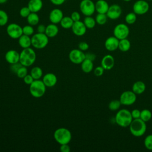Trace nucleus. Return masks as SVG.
I'll list each match as a JSON object with an SVG mask.
<instances>
[{
  "instance_id": "423d86ee",
  "label": "nucleus",
  "mask_w": 152,
  "mask_h": 152,
  "mask_svg": "<svg viewBox=\"0 0 152 152\" xmlns=\"http://www.w3.org/2000/svg\"><path fill=\"white\" fill-rule=\"evenodd\" d=\"M31 46L37 49H42L46 47L49 43V37L45 33H37L31 37Z\"/></svg>"
},
{
  "instance_id": "37998d69",
  "label": "nucleus",
  "mask_w": 152,
  "mask_h": 152,
  "mask_svg": "<svg viewBox=\"0 0 152 152\" xmlns=\"http://www.w3.org/2000/svg\"><path fill=\"white\" fill-rule=\"evenodd\" d=\"M71 18H72V20L74 21V22L75 21H78L80 20L81 18V15L78 12V11H74L71 13Z\"/></svg>"
},
{
  "instance_id": "3c124183",
  "label": "nucleus",
  "mask_w": 152,
  "mask_h": 152,
  "mask_svg": "<svg viewBox=\"0 0 152 152\" xmlns=\"http://www.w3.org/2000/svg\"><path fill=\"white\" fill-rule=\"evenodd\" d=\"M8 0H0V4H5L7 2Z\"/></svg>"
},
{
  "instance_id": "6e6552de",
  "label": "nucleus",
  "mask_w": 152,
  "mask_h": 152,
  "mask_svg": "<svg viewBox=\"0 0 152 152\" xmlns=\"http://www.w3.org/2000/svg\"><path fill=\"white\" fill-rule=\"evenodd\" d=\"M7 33L13 39H18L23 33V27L17 23H10L7 27Z\"/></svg>"
},
{
  "instance_id": "f03ea898",
  "label": "nucleus",
  "mask_w": 152,
  "mask_h": 152,
  "mask_svg": "<svg viewBox=\"0 0 152 152\" xmlns=\"http://www.w3.org/2000/svg\"><path fill=\"white\" fill-rule=\"evenodd\" d=\"M115 120L118 125L126 128L129 126L133 118L130 111L126 109H122L117 112L115 117Z\"/></svg>"
},
{
  "instance_id": "864d4df0",
  "label": "nucleus",
  "mask_w": 152,
  "mask_h": 152,
  "mask_svg": "<svg viewBox=\"0 0 152 152\" xmlns=\"http://www.w3.org/2000/svg\"><path fill=\"white\" fill-rule=\"evenodd\" d=\"M146 1H151L152 0H146Z\"/></svg>"
},
{
  "instance_id": "a211bd4d",
  "label": "nucleus",
  "mask_w": 152,
  "mask_h": 152,
  "mask_svg": "<svg viewBox=\"0 0 152 152\" xmlns=\"http://www.w3.org/2000/svg\"><path fill=\"white\" fill-rule=\"evenodd\" d=\"M42 80L46 87H53L56 84L58 78L55 74L53 73L49 72L43 75Z\"/></svg>"
},
{
  "instance_id": "09e8293b",
  "label": "nucleus",
  "mask_w": 152,
  "mask_h": 152,
  "mask_svg": "<svg viewBox=\"0 0 152 152\" xmlns=\"http://www.w3.org/2000/svg\"><path fill=\"white\" fill-rule=\"evenodd\" d=\"M65 1L66 0H50V2L56 6H59L64 4Z\"/></svg>"
},
{
  "instance_id": "2f4dec72",
  "label": "nucleus",
  "mask_w": 152,
  "mask_h": 152,
  "mask_svg": "<svg viewBox=\"0 0 152 152\" xmlns=\"http://www.w3.org/2000/svg\"><path fill=\"white\" fill-rule=\"evenodd\" d=\"M137 14L134 12H131L128 13L125 17V20L128 24H133L137 20Z\"/></svg>"
},
{
  "instance_id": "6ab92c4d",
  "label": "nucleus",
  "mask_w": 152,
  "mask_h": 152,
  "mask_svg": "<svg viewBox=\"0 0 152 152\" xmlns=\"http://www.w3.org/2000/svg\"><path fill=\"white\" fill-rule=\"evenodd\" d=\"M115 65V59L111 55H106L101 61V66L104 70H110Z\"/></svg>"
},
{
  "instance_id": "39448f33",
  "label": "nucleus",
  "mask_w": 152,
  "mask_h": 152,
  "mask_svg": "<svg viewBox=\"0 0 152 152\" xmlns=\"http://www.w3.org/2000/svg\"><path fill=\"white\" fill-rule=\"evenodd\" d=\"M29 86L30 93L33 97L35 98H40L45 94L46 86L40 79L34 80Z\"/></svg>"
},
{
  "instance_id": "a19ab883",
  "label": "nucleus",
  "mask_w": 152,
  "mask_h": 152,
  "mask_svg": "<svg viewBox=\"0 0 152 152\" xmlns=\"http://www.w3.org/2000/svg\"><path fill=\"white\" fill-rule=\"evenodd\" d=\"M104 69L102 66H98L94 69V74L97 77L102 76L104 73Z\"/></svg>"
},
{
  "instance_id": "f257e3e1",
  "label": "nucleus",
  "mask_w": 152,
  "mask_h": 152,
  "mask_svg": "<svg viewBox=\"0 0 152 152\" xmlns=\"http://www.w3.org/2000/svg\"><path fill=\"white\" fill-rule=\"evenodd\" d=\"M36 59V53L31 48L23 49L20 53V62L23 66L28 67L31 66Z\"/></svg>"
},
{
  "instance_id": "aec40b11",
  "label": "nucleus",
  "mask_w": 152,
  "mask_h": 152,
  "mask_svg": "<svg viewBox=\"0 0 152 152\" xmlns=\"http://www.w3.org/2000/svg\"><path fill=\"white\" fill-rule=\"evenodd\" d=\"M43 4L42 0H29L27 7L32 12L37 13L39 12L42 7Z\"/></svg>"
},
{
  "instance_id": "e433bc0d",
  "label": "nucleus",
  "mask_w": 152,
  "mask_h": 152,
  "mask_svg": "<svg viewBox=\"0 0 152 152\" xmlns=\"http://www.w3.org/2000/svg\"><path fill=\"white\" fill-rule=\"evenodd\" d=\"M144 144L147 149L152 150V134H150L145 138L144 140Z\"/></svg>"
},
{
  "instance_id": "ea45409f",
  "label": "nucleus",
  "mask_w": 152,
  "mask_h": 152,
  "mask_svg": "<svg viewBox=\"0 0 152 152\" xmlns=\"http://www.w3.org/2000/svg\"><path fill=\"white\" fill-rule=\"evenodd\" d=\"M23 65L21 64V63L17 62V63H15L13 64H11L10 67V69L11 71V72L14 73V74H17V71H18V69L22 66Z\"/></svg>"
},
{
  "instance_id": "7ed1b4c3",
  "label": "nucleus",
  "mask_w": 152,
  "mask_h": 152,
  "mask_svg": "<svg viewBox=\"0 0 152 152\" xmlns=\"http://www.w3.org/2000/svg\"><path fill=\"white\" fill-rule=\"evenodd\" d=\"M131 134L137 137L143 135L147 130V125L145 122L140 118L133 119L129 126Z\"/></svg>"
},
{
  "instance_id": "473e14b6",
  "label": "nucleus",
  "mask_w": 152,
  "mask_h": 152,
  "mask_svg": "<svg viewBox=\"0 0 152 152\" xmlns=\"http://www.w3.org/2000/svg\"><path fill=\"white\" fill-rule=\"evenodd\" d=\"M107 16L106 14H101V13H97V14L96 16L95 20L96 21V23L99 25H104L106 23L107 20Z\"/></svg>"
},
{
  "instance_id": "4be33fe9",
  "label": "nucleus",
  "mask_w": 152,
  "mask_h": 152,
  "mask_svg": "<svg viewBox=\"0 0 152 152\" xmlns=\"http://www.w3.org/2000/svg\"><path fill=\"white\" fill-rule=\"evenodd\" d=\"M59 32V28L56 24L50 23L46 26L45 34L49 38H52L55 37Z\"/></svg>"
},
{
  "instance_id": "20e7f679",
  "label": "nucleus",
  "mask_w": 152,
  "mask_h": 152,
  "mask_svg": "<svg viewBox=\"0 0 152 152\" xmlns=\"http://www.w3.org/2000/svg\"><path fill=\"white\" fill-rule=\"evenodd\" d=\"M53 138L60 145L69 144L72 139V134L66 128H59L55 131Z\"/></svg>"
},
{
  "instance_id": "603ef678",
  "label": "nucleus",
  "mask_w": 152,
  "mask_h": 152,
  "mask_svg": "<svg viewBox=\"0 0 152 152\" xmlns=\"http://www.w3.org/2000/svg\"><path fill=\"white\" fill-rule=\"evenodd\" d=\"M122 1H125V2H129V1H131V0H122Z\"/></svg>"
},
{
  "instance_id": "1a4fd4ad",
  "label": "nucleus",
  "mask_w": 152,
  "mask_h": 152,
  "mask_svg": "<svg viewBox=\"0 0 152 152\" xmlns=\"http://www.w3.org/2000/svg\"><path fill=\"white\" fill-rule=\"evenodd\" d=\"M129 34V28L128 26L124 23L117 24L113 29V36L119 40L126 39Z\"/></svg>"
},
{
  "instance_id": "a18cd8bd",
  "label": "nucleus",
  "mask_w": 152,
  "mask_h": 152,
  "mask_svg": "<svg viewBox=\"0 0 152 152\" xmlns=\"http://www.w3.org/2000/svg\"><path fill=\"white\" fill-rule=\"evenodd\" d=\"M132 117L133 119H137V118H140V113H141V111L137 109H135L134 110H132L131 112Z\"/></svg>"
},
{
  "instance_id": "f3484780",
  "label": "nucleus",
  "mask_w": 152,
  "mask_h": 152,
  "mask_svg": "<svg viewBox=\"0 0 152 152\" xmlns=\"http://www.w3.org/2000/svg\"><path fill=\"white\" fill-rule=\"evenodd\" d=\"M5 59L10 65L19 62L20 53L14 49L9 50L5 54Z\"/></svg>"
},
{
  "instance_id": "dca6fc26",
  "label": "nucleus",
  "mask_w": 152,
  "mask_h": 152,
  "mask_svg": "<svg viewBox=\"0 0 152 152\" xmlns=\"http://www.w3.org/2000/svg\"><path fill=\"white\" fill-rule=\"evenodd\" d=\"M119 42V40L115 36H110L106 39L104 42V47L109 51H115L118 49Z\"/></svg>"
},
{
  "instance_id": "f8f14e48",
  "label": "nucleus",
  "mask_w": 152,
  "mask_h": 152,
  "mask_svg": "<svg viewBox=\"0 0 152 152\" xmlns=\"http://www.w3.org/2000/svg\"><path fill=\"white\" fill-rule=\"evenodd\" d=\"M69 59L74 64H81L86 59L85 53L79 49H74L69 53Z\"/></svg>"
},
{
  "instance_id": "c756f323",
  "label": "nucleus",
  "mask_w": 152,
  "mask_h": 152,
  "mask_svg": "<svg viewBox=\"0 0 152 152\" xmlns=\"http://www.w3.org/2000/svg\"><path fill=\"white\" fill-rule=\"evenodd\" d=\"M83 23L85 24L87 28L88 29L93 28L96 24L95 18H94L91 16H86V17L84 19Z\"/></svg>"
},
{
  "instance_id": "49530a36",
  "label": "nucleus",
  "mask_w": 152,
  "mask_h": 152,
  "mask_svg": "<svg viewBox=\"0 0 152 152\" xmlns=\"http://www.w3.org/2000/svg\"><path fill=\"white\" fill-rule=\"evenodd\" d=\"M60 151L61 152H69L71 149L68 144H61L60 146Z\"/></svg>"
},
{
  "instance_id": "2eb2a0df",
  "label": "nucleus",
  "mask_w": 152,
  "mask_h": 152,
  "mask_svg": "<svg viewBox=\"0 0 152 152\" xmlns=\"http://www.w3.org/2000/svg\"><path fill=\"white\" fill-rule=\"evenodd\" d=\"M87 29V28L83 21L80 20L74 22V24L71 27L72 33L77 36H82L84 35L86 33Z\"/></svg>"
},
{
  "instance_id": "4c0bfd02",
  "label": "nucleus",
  "mask_w": 152,
  "mask_h": 152,
  "mask_svg": "<svg viewBox=\"0 0 152 152\" xmlns=\"http://www.w3.org/2000/svg\"><path fill=\"white\" fill-rule=\"evenodd\" d=\"M28 70H27V68L26 66H22L19 69L18 71H17L16 75L17 76L20 78H23L27 74V72Z\"/></svg>"
},
{
  "instance_id": "c03bdc74",
  "label": "nucleus",
  "mask_w": 152,
  "mask_h": 152,
  "mask_svg": "<svg viewBox=\"0 0 152 152\" xmlns=\"http://www.w3.org/2000/svg\"><path fill=\"white\" fill-rule=\"evenodd\" d=\"M78 49L82 51H86L89 48L88 44L86 42H81L78 44Z\"/></svg>"
},
{
  "instance_id": "58836bf2",
  "label": "nucleus",
  "mask_w": 152,
  "mask_h": 152,
  "mask_svg": "<svg viewBox=\"0 0 152 152\" xmlns=\"http://www.w3.org/2000/svg\"><path fill=\"white\" fill-rule=\"evenodd\" d=\"M30 13L31 11L27 6L22 7L19 11L20 15L23 18H27Z\"/></svg>"
},
{
  "instance_id": "cd10ccee",
  "label": "nucleus",
  "mask_w": 152,
  "mask_h": 152,
  "mask_svg": "<svg viewBox=\"0 0 152 152\" xmlns=\"http://www.w3.org/2000/svg\"><path fill=\"white\" fill-rule=\"evenodd\" d=\"M131 48V43L130 41L126 39L119 40L118 49L122 52H127Z\"/></svg>"
},
{
  "instance_id": "0eeeda50",
  "label": "nucleus",
  "mask_w": 152,
  "mask_h": 152,
  "mask_svg": "<svg viewBox=\"0 0 152 152\" xmlns=\"http://www.w3.org/2000/svg\"><path fill=\"white\" fill-rule=\"evenodd\" d=\"M79 7L81 12L85 16H91L96 11L95 3L92 0H82Z\"/></svg>"
},
{
  "instance_id": "bb28decb",
  "label": "nucleus",
  "mask_w": 152,
  "mask_h": 152,
  "mask_svg": "<svg viewBox=\"0 0 152 152\" xmlns=\"http://www.w3.org/2000/svg\"><path fill=\"white\" fill-rule=\"evenodd\" d=\"M73 24L74 21L72 20L71 17L69 16H64L60 22L61 26L65 29L71 28Z\"/></svg>"
},
{
  "instance_id": "f704fd0d",
  "label": "nucleus",
  "mask_w": 152,
  "mask_h": 152,
  "mask_svg": "<svg viewBox=\"0 0 152 152\" xmlns=\"http://www.w3.org/2000/svg\"><path fill=\"white\" fill-rule=\"evenodd\" d=\"M8 21V15L6 11L0 10V26H5Z\"/></svg>"
},
{
  "instance_id": "393cba45",
  "label": "nucleus",
  "mask_w": 152,
  "mask_h": 152,
  "mask_svg": "<svg viewBox=\"0 0 152 152\" xmlns=\"http://www.w3.org/2000/svg\"><path fill=\"white\" fill-rule=\"evenodd\" d=\"M81 70L85 73H90L93 69V61L85 59L81 64Z\"/></svg>"
},
{
  "instance_id": "de8ad7c7",
  "label": "nucleus",
  "mask_w": 152,
  "mask_h": 152,
  "mask_svg": "<svg viewBox=\"0 0 152 152\" xmlns=\"http://www.w3.org/2000/svg\"><path fill=\"white\" fill-rule=\"evenodd\" d=\"M85 58L86 59H89L93 62L96 59V55L91 52H87L85 53Z\"/></svg>"
},
{
  "instance_id": "a878e982",
  "label": "nucleus",
  "mask_w": 152,
  "mask_h": 152,
  "mask_svg": "<svg viewBox=\"0 0 152 152\" xmlns=\"http://www.w3.org/2000/svg\"><path fill=\"white\" fill-rule=\"evenodd\" d=\"M26 18H27L28 24L32 26L37 25L40 21L39 16L36 12H31V13L28 15V16Z\"/></svg>"
},
{
  "instance_id": "72a5a7b5",
  "label": "nucleus",
  "mask_w": 152,
  "mask_h": 152,
  "mask_svg": "<svg viewBox=\"0 0 152 152\" xmlns=\"http://www.w3.org/2000/svg\"><path fill=\"white\" fill-rule=\"evenodd\" d=\"M121 105V103L120 100L115 99V100H112L109 102L108 107L110 110L116 111L119 109Z\"/></svg>"
},
{
  "instance_id": "9d476101",
  "label": "nucleus",
  "mask_w": 152,
  "mask_h": 152,
  "mask_svg": "<svg viewBox=\"0 0 152 152\" xmlns=\"http://www.w3.org/2000/svg\"><path fill=\"white\" fill-rule=\"evenodd\" d=\"M137 100V94L132 90H126L124 91L120 96L119 100L121 104L125 106H130L133 104Z\"/></svg>"
},
{
  "instance_id": "c85d7f7f",
  "label": "nucleus",
  "mask_w": 152,
  "mask_h": 152,
  "mask_svg": "<svg viewBox=\"0 0 152 152\" xmlns=\"http://www.w3.org/2000/svg\"><path fill=\"white\" fill-rule=\"evenodd\" d=\"M30 74L34 80H40L43 77V71L39 66H34L31 69Z\"/></svg>"
},
{
  "instance_id": "ddd939ff",
  "label": "nucleus",
  "mask_w": 152,
  "mask_h": 152,
  "mask_svg": "<svg viewBox=\"0 0 152 152\" xmlns=\"http://www.w3.org/2000/svg\"><path fill=\"white\" fill-rule=\"evenodd\" d=\"M122 14V8L118 4H112L109 6L106 12L108 18L110 20H116L119 18Z\"/></svg>"
},
{
  "instance_id": "c9c22d12",
  "label": "nucleus",
  "mask_w": 152,
  "mask_h": 152,
  "mask_svg": "<svg viewBox=\"0 0 152 152\" xmlns=\"http://www.w3.org/2000/svg\"><path fill=\"white\" fill-rule=\"evenodd\" d=\"M34 30L32 26L28 24L23 27V34L30 36L34 34Z\"/></svg>"
},
{
  "instance_id": "5701e85b",
  "label": "nucleus",
  "mask_w": 152,
  "mask_h": 152,
  "mask_svg": "<svg viewBox=\"0 0 152 152\" xmlns=\"http://www.w3.org/2000/svg\"><path fill=\"white\" fill-rule=\"evenodd\" d=\"M18 44L23 49L30 48L31 46V40L30 36L22 34L18 39Z\"/></svg>"
},
{
  "instance_id": "412c9836",
  "label": "nucleus",
  "mask_w": 152,
  "mask_h": 152,
  "mask_svg": "<svg viewBox=\"0 0 152 152\" xmlns=\"http://www.w3.org/2000/svg\"><path fill=\"white\" fill-rule=\"evenodd\" d=\"M109 7L108 2L105 0H97L95 2V9L97 13L106 14Z\"/></svg>"
},
{
  "instance_id": "9b49d317",
  "label": "nucleus",
  "mask_w": 152,
  "mask_h": 152,
  "mask_svg": "<svg viewBox=\"0 0 152 152\" xmlns=\"http://www.w3.org/2000/svg\"><path fill=\"white\" fill-rule=\"evenodd\" d=\"M150 8V5L146 0L136 1L132 6L133 12L137 15H144L146 14Z\"/></svg>"
},
{
  "instance_id": "79ce46f5",
  "label": "nucleus",
  "mask_w": 152,
  "mask_h": 152,
  "mask_svg": "<svg viewBox=\"0 0 152 152\" xmlns=\"http://www.w3.org/2000/svg\"><path fill=\"white\" fill-rule=\"evenodd\" d=\"M23 79L24 83L27 85H30L34 80V79L33 78L31 74H27Z\"/></svg>"
},
{
  "instance_id": "4468645a",
  "label": "nucleus",
  "mask_w": 152,
  "mask_h": 152,
  "mask_svg": "<svg viewBox=\"0 0 152 152\" xmlns=\"http://www.w3.org/2000/svg\"><path fill=\"white\" fill-rule=\"evenodd\" d=\"M64 17V13L59 8H54L52 10L49 15V20L51 23L57 24L60 23L61 20Z\"/></svg>"
},
{
  "instance_id": "8fccbe9b",
  "label": "nucleus",
  "mask_w": 152,
  "mask_h": 152,
  "mask_svg": "<svg viewBox=\"0 0 152 152\" xmlns=\"http://www.w3.org/2000/svg\"><path fill=\"white\" fill-rule=\"evenodd\" d=\"M46 27L44 24H40L38 25L37 27V31L38 33H45V30H46Z\"/></svg>"
},
{
  "instance_id": "b1692460",
  "label": "nucleus",
  "mask_w": 152,
  "mask_h": 152,
  "mask_svg": "<svg viewBox=\"0 0 152 152\" xmlns=\"http://www.w3.org/2000/svg\"><path fill=\"white\" fill-rule=\"evenodd\" d=\"M145 84L141 81L135 82L132 86V91L136 94H141L145 90Z\"/></svg>"
},
{
  "instance_id": "7c9ffc66",
  "label": "nucleus",
  "mask_w": 152,
  "mask_h": 152,
  "mask_svg": "<svg viewBox=\"0 0 152 152\" xmlns=\"http://www.w3.org/2000/svg\"><path fill=\"white\" fill-rule=\"evenodd\" d=\"M152 118V113L148 109H144L141 111L140 113V119H141L144 122L149 121Z\"/></svg>"
}]
</instances>
